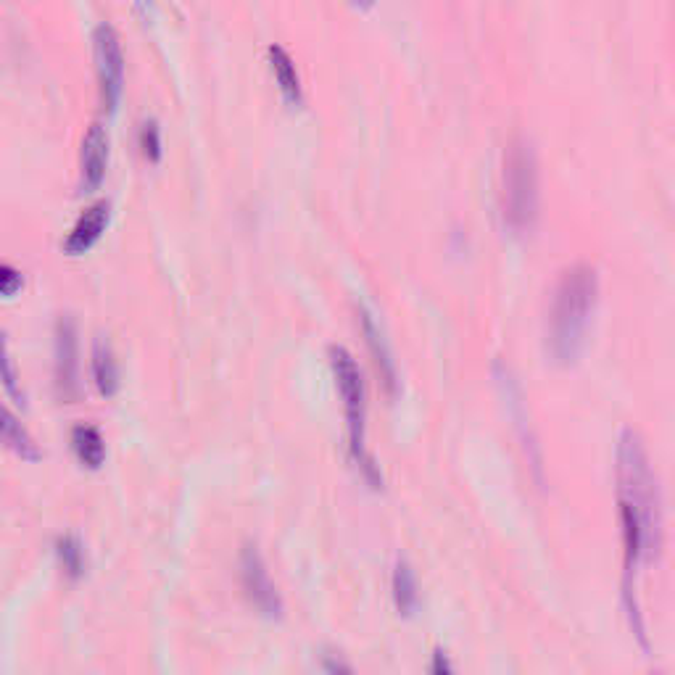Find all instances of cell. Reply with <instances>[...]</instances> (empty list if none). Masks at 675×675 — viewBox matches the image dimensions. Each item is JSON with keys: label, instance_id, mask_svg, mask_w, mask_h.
Listing matches in <instances>:
<instances>
[{"label": "cell", "instance_id": "cell-1", "mask_svg": "<svg viewBox=\"0 0 675 675\" xmlns=\"http://www.w3.org/2000/svg\"><path fill=\"white\" fill-rule=\"evenodd\" d=\"M617 499L623 525L625 567L633 573L662 546L660 488L646 446L636 430H625L617 443Z\"/></svg>", "mask_w": 675, "mask_h": 675}, {"label": "cell", "instance_id": "cell-2", "mask_svg": "<svg viewBox=\"0 0 675 675\" xmlns=\"http://www.w3.org/2000/svg\"><path fill=\"white\" fill-rule=\"evenodd\" d=\"M596 298L599 277L591 264H573L559 275L546 322V349L557 364H573L583 351Z\"/></svg>", "mask_w": 675, "mask_h": 675}, {"label": "cell", "instance_id": "cell-3", "mask_svg": "<svg viewBox=\"0 0 675 675\" xmlns=\"http://www.w3.org/2000/svg\"><path fill=\"white\" fill-rule=\"evenodd\" d=\"M504 219L515 233H525L538 217V159L533 140L515 135L504 151Z\"/></svg>", "mask_w": 675, "mask_h": 675}, {"label": "cell", "instance_id": "cell-4", "mask_svg": "<svg viewBox=\"0 0 675 675\" xmlns=\"http://www.w3.org/2000/svg\"><path fill=\"white\" fill-rule=\"evenodd\" d=\"M330 367H333L335 385H338V393H341V399H343V409H346L351 454H354V459L364 470V475L370 478L372 486L378 488L380 475H378V470H375L372 457L367 454V446H364V420H367V404H364L362 370H359V364H356L354 356L343 349V346H330Z\"/></svg>", "mask_w": 675, "mask_h": 675}, {"label": "cell", "instance_id": "cell-5", "mask_svg": "<svg viewBox=\"0 0 675 675\" xmlns=\"http://www.w3.org/2000/svg\"><path fill=\"white\" fill-rule=\"evenodd\" d=\"M93 51H95V72H98V88H101L103 109H117L122 98L124 85V53L119 32L114 24L101 22L93 32Z\"/></svg>", "mask_w": 675, "mask_h": 675}, {"label": "cell", "instance_id": "cell-6", "mask_svg": "<svg viewBox=\"0 0 675 675\" xmlns=\"http://www.w3.org/2000/svg\"><path fill=\"white\" fill-rule=\"evenodd\" d=\"M240 578H243V588H246L248 599L259 607L267 617H277L283 612V602L277 594L275 583L269 578V570L264 565L262 554L256 552V546L248 544L240 554Z\"/></svg>", "mask_w": 675, "mask_h": 675}, {"label": "cell", "instance_id": "cell-7", "mask_svg": "<svg viewBox=\"0 0 675 675\" xmlns=\"http://www.w3.org/2000/svg\"><path fill=\"white\" fill-rule=\"evenodd\" d=\"M56 388H59V396L64 401H72L80 391V383H77V370H80V362H77V322H74L72 314H61L59 322H56Z\"/></svg>", "mask_w": 675, "mask_h": 675}, {"label": "cell", "instance_id": "cell-8", "mask_svg": "<svg viewBox=\"0 0 675 675\" xmlns=\"http://www.w3.org/2000/svg\"><path fill=\"white\" fill-rule=\"evenodd\" d=\"M106 164H109V135L95 122L85 132L80 153V188L85 193L101 188L103 177H106Z\"/></svg>", "mask_w": 675, "mask_h": 675}, {"label": "cell", "instance_id": "cell-9", "mask_svg": "<svg viewBox=\"0 0 675 675\" xmlns=\"http://www.w3.org/2000/svg\"><path fill=\"white\" fill-rule=\"evenodd\" d=\"M109 214L111 206L109 201H103V198L82 211V217L77 219V225L72 227V233L66 235L64 240L66 254L80 256L85 254V251H90V248L95 246V240L101 238L106 225H109Z\"/></svg>", "mask_w": 675, "mask_h": 675}, {"label": "cell", "instance_id": "cell-10", "mask_svg": "<svg viewBox=\"0 0 675 675\" xmlns=\"http://www.w3.org/2000/svg\"><path fill=\"white\" fill-rule=\"evenodd\" d=\"M267 56L269 66H272V72H275L277 85H280V90H283L285 95V101H291L298 106V103L304 101V90H301V80H298L296 64H293L291 53L285 51L283 45H269Z\"/></svg>", "mask_w": 675, "mask_h": 675}, {"label": "cell", "instance_id": "cell-11", "mask_svg": "<svg viewBox=\"0 0 675 675\" xmlns=\"http://www.w3.org/2000/svg\"><path fill=\"white\" fill-rule=\"evenodd\" d=\"M93 380L103 396H114L119 388V367L111 343L98 335L93 343Z\"/></svg>", "mask_w": 675, "mask_h": 675}, {"label": "cell", "instance_id": "cell-12", "mask_svg": "<svg viewBox=\"0 0 675 675\" xmlns=\"http://www.w3.org/2000/svg\"><path fill=\"white\" fill-rule=\"evenodd\" d=\"M72 446L77 459L90 470H98L106 459V443L95 425H77L72 430Z\"/></svg>", "mask_w": 675, "mask_h": 675}, {"label": "cell", "instance_id": "cell-13", "mask_svg": "<svg viewBox=\"0 0 675 675\" xmlns=\"http://www.w3.org/2000/svg\"><path fill=\"white\" fill-rule=\"evenodd\" d=\"M362 330L364 335H367V346H370L372 356H375V364H378V370L380 375H383L385 385H388V391H393V388H396V367H393L391 351L385 346L383 333H380V327L375 325V320H372V314L367 312V309H362Z\"/></svg>", "mask_w": 675, "mask_h": 675}, {"label": "cell", "instance_id": "cell-14", "mask_svg": "<svg viewBox=\"0 0 675 675\" xmlns=\"http://www.w3.org/2000/svg\"><path fill=\"white\" fill-rule=\"evenodd\" d=\"M3 441H6L8 449L14 451V454H19L22 459H27V462H37V459H40L37 443L32 441L27 428L16 420L11 409H3Z\"/></svg>", "mask_w": 675, "mask_h": 675}, {"label": "cell", "instance_id": "cell-15", "mask_svg": "<svg viewBox=\"0 0 675 675\" xmlns=\"http://www.w3.org/2000/svg\"><path fill=\"white\" fill-rule=\"evenodd\" d=\"M393 599H396L401 615H412V610L417 607V581H414L412 567L404 559L396 565V573H393Z\"/></svg>", "mask_w": 675, "mask_h": 675}, {"label": "cell", "instance_id": "cell-16", "mask_svg": "<svg viewBox=\"0 0 675 675\" xmlns=\"http://www.w3.org/2000/svg\"><path fill=\"white\" fill-rule=\"evenodd\" d=\"M56 554L61 559V567L66 570L69 578H80L82 570H85V552H82V544L74 536H61L59 544H56Z\"/></svg>", "mask_w": 675, "mask_h": 675}, {"label": "cell", "instance_id": "cell-17", "mask_svg": "<svg viewBox=\"0 0 675 675\" xmlns=\"http://www.w3.org/2000/svg\"><path fill=\"white\" fill-rule=\"evenodd\" d=\"M140 148L148 161L161 159V127L153 117L140 124Z\"/></svg>", "mask_w": 675, "mask_h": 675}, {"label": "cell", "instance_id": "cell-18", "mask_svg": "<svg viewBox=\"0 0 675 675\" xmlns=\"http://www.w3.org/2000/svg\"><path fill=\"white\" fill-rule=\"evenodd\" d=\"M22 285L24 277L19 269H14L11 264H3V267H0V293H3V296L6 298L16 296V291H19Z\"/></svg>", "mask_w": 675, "mask_h": 675}, {"label": "cell", "instance_id": "cell-19", "mask_svg": "<svg viewBox=\"0 0 675 675\" xmlns=\"http://www.w3.org/2000/svg\"><path fill=\"white\" fill-rule=\"evenodd\" d=\"M3 385H6L8 396H14L19 404L24 401V396L16 388V372H14V362H11V351H8V341H3Z\"/></svg>", "mask_w": 675, "mask_h": 675}, {"label": "cell", "instance_id": "cell-20", "mask_svg": "<svg viewBox=\"0 0 675 675\" xmlns=\"http://www.w3.org/2000/svg\"><path fill=\"white\" fill-rule=\"evenodd\" d=\"M433 675H454L449 657L443 652H436V657H433Z\"/></svg>", "mask_w": 675, "mask_h": 675}, {"label": "cell", "instance_id": "cell-21", "mask_svg": "<svg viewBox=\"0 0 675 675\" xmlns=\"http://www.w3.org/2000/svg\"><path fill=\"white\" fill-rule=\"evenodd\" d=\"M327 670H330V675H351V673H349V670L343 668L341 662H333V660L327 662Z\"/></svg>", "mask_w": 675, "mask_h": 675}]
</instances>
